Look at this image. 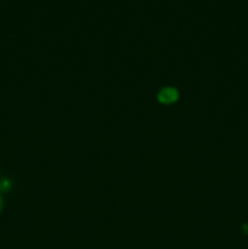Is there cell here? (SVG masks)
Here are the masks:
<instances>
[{
  "label": "cell",
  "instance_id": "obj_1",
  "mask_svg": "<svg viewBox=\"0 0 248 249\" xmlns=\"http://www.w3.org/2000/svg\"><path fill=\"white\" fill-rule=\"evenodd\" d=\"M157 99L163 105L174 104L179 99V91L175 88H163L158 92Z\"/></svg>",
  "mask_w": 248,
  "mask_h": 249
},
{
  "label": "cell",
  "instance_id": "obj_3",
  "mask_svg": "<svg viewBox=\"0 0 248 249\" xmlns=\"http://www.w3.org/2000/svg\"><path fill=\"white\" fill-rule=\"evenodd\" d=\"M1 209H2V199L1 197H0V212H1Z\"/></svg>",
  "mask_w": 248,
  "mask_h": 249
},
{
  "label": "cell",
  "instance_id": "obj_2",
  "mask_svg": "<svg viewBox=\"0 0 248 249\" xmlns=\"http://www.w3.org/2000/svg\"><path fill=\"white\" fill-rule=\"evenodd\" d=\"M10 187H11V182H10L9 180H2V181L0 182V191L6 192L9 191Z\"/></svg>",
  "mask_w": 248,
  "mask_h": 249
}]
</instances>
